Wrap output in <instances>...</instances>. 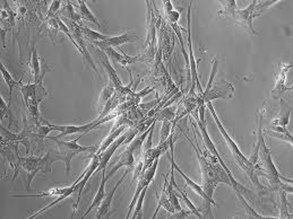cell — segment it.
<instances>
[{"label": "cell", "mask_w": 293, "mask_h": 219, "mask_svg": "<svg viewBox=\"0 0 293 219\" xmlns=\"http://www.w3.org/2000/svg\"><path fill=\"white\" fill-rule=\"evenodd\" d=\"M0 71H2V75H3V78L5 80V83L7 84L8 88H9V103H8V105H11L13 89L14 88H21V86L23 85L22 80L21 81H16L15 79H14L13 76L9 74V71L6 69V67L3 65V62L0 63Z\"/></svg>", "instance_id": "obj_28"}, {"label": "cell", "mask_w": 293, "mask_h": 219, "mask_svg": "<svg viewBox=\"0 0 293 219\" xmlns=\"http://www.w3.org/2000/svg\"><path fill=\"white\" fill-rule=\"evenodd\" d=\"M166 18H167L168 24H172V23H178V21H179V18H180V12L176 11V9H173L172 12L166 14Z\"/></svg>", "instance_id": "obj_44"}, {"label": "cell", "mask_w": 293, "mask_h": 219, "mask_svg": "<svg viewBox=\"0 0 293 219\" xmlns=\"http://www.w3.org/2000/svg\"><path fill=\"white\" fill-rule=\"evenodd\" d=\"M164 182H166V183H164V186H166V189H167L169 201H170V203L172 204V207L176 209V212L182 211V208L180 206L179 199H178V195L176 193V189H175V186H173L172 177L170 179V181H168V175H166V176H164ZM173 215H175V213H173Z\"/></svg>", "instance_id": "obj_26"}, {"label": "cell", "mask_w": 293, "mask_h": 219, "mask_svg": "<svg viewBox=\"0 0 293 219\" xmlns=\"http://www.w3.org/2000/svg\"><path fill=\"white\" fill-rule=\"evenodd\" d=\"M91 158H92V161H91L90 165H89L88 168H86V170L84 171V177L81 180V182H79V184H80L79 197H77L76 202H75L74 206H72V208H74V213H75V211H76L77 207H79L80 200H81L82 194H83V190H84V188H85L86 183H88V182H89L90 177L92 176L95 172H97L98 167H99V165H100V156H99V155H97L95 153L91 154ZM74 213H72V216H74Z\"/></svg>", "instance_id": "obj_17"}, {"label": "cell", "mask_w": 293, "mask_h": 219, "mask_svg": "<svg viewBox=\"0 0 293 219\" xmlns=\"http://www.w3.org/2000/svg\"><path fill=\"white\" fill-rule=\"evenodd\" d=\"M139 40H140V36L138 34H136L134 31H127L121 35L109 36L108 39H105L104 41H101V42H98V43L107 45V47L118 48V47H120V45H122V44L137 42V41H139Z\"/></svg>", "instance_id": "obj_19"}, {"label": "cell", "mask_w": 293, "mask_h": 219, "mask_svg": "<svg viewBox=\"0 0 293 219\" xmlns=\"http://www.w3.org/2000/svg\"><path fill=\"white\" fill-rule=\"evenodd\" d=\"M23 141H24V135H23V132H21V134H13V132L7 130L6 128L2 127V146L12 143L23 144Z\"/></svg>", "instance_id": "obj_31"}, {"label": "cell", "mask_w": 293, "mask_h": 219, "mask_svg": "<svg viewBox=\"0 0 293 219\" xmlns=\"http://www.w3.org/2000/svg\"><path fill=\"white\" fill-rule=\"evenodd\" d=\"M9 106L11 105H7L5 101L3 99V97H0V119H3L8 116L9 118V127L12 126H15V128H18V122L15 119V117L13 116V113L11 112V110H9Z\"/></svg>", "instance_id": "obj_36"}, {"label": "cell", "mask_w": 293, "mask_h": 219, "mask_svg": "<svg viewBox=\"0 0 293 219\" xmlns=\"http://www.w3.org/2000/svg\"><path fill=\"white\" fill-rule=\"evenodd\" d=\"M121 167H126L128 170H135V148L132 147V145L129 143L128 147L123 150L120 155V158H119L118 163L114 165L108 174H105L107 180H109L110 177H112L116 174L118 170H120Z\"/></svg>", "instance_id": "obj_15"}, {"label": "cell", "mask_w": 293, "mask_h": 219, "mask_svg": "<svg viewBox=\"0 0 293 219\" xmlns=\"http://www.w3.org/2000/svg\"><path fill=\"white\" fill-rule=\"evenodd\" d=\"M263 132H264V136L268 135L271 137H275V138H278L283 141H286V143H289L290 145H292V143H293V138H292L291 134L285 135V134H282V132L273 131V130H269V129H265V130H263Z\"/></svg>", "instance_id": "obj_41"}, {"label": "cell", "mask_w": 293, "mask_h": 219, "mask_svg": "<svg viewBox=\"0 0 293 219\" xmlns=\"http://www.w3.org/2000/svg\"><path fill=\"white\" fill-rule=\"evenodd\" d=\"M57 161H61L60 156H59V152L56 150H49V152L44 155L43 157H41L40 164H39V170L41 173H50L51 172L52 164Z\"/></svg>", "instance_id": "obj_22"}, {"label": "cell", "mask_w": 293, "mask_h": 219, "mask_svg": "<svg viewBox=\"0 0 293 219\" xmlns=\"http://www.w3.org/2000/svg\"><path fill=\"white\" fill-rule=\"evenodd\" d=\"M177 116V107L172 106H166L160 110V111L155 114V121H173L176 119Z\"/></svg>", "instance_id": "obj_32"}, {"label": "cell", "mask_w": 293, "mask_h": 219, "mask_svg": "<svg viewBox=\"0 0 293 219\" xmlns=\"http://www.w3.org/2000/svg\"><path fill=\"white\" fill-rule=\"evenodd\" d=\"M280 192V200H281V212L280 218H291L292 215L287 210V201H286V195L287 193H292L293 189L290 184H281L280 188L277 189Z\"/></svg>", "instance_id": "obj_24"}, {"label": "cell", "mask_w": 293, "mask_h": 219, "mask_svg": "<svg viewBox=\"0 0 293 219\" xmlns=\"http://www.w3.org/2000/svg\"><path fill=\"white\" fill-rule=\"evenodd\" d=\"M219 4L222 5V9L217 13L218 16L222 17H232L233 13H235L238 7H237V3L235 0H230V2H219Z\"/></svg>", "instance_id": "obj_37"}, {"label": "cell", "mask_w": 293, "mask_h": 219, "mask_svg": "<svg viewBox=\"0 0 293 219\" xmlns=\"http://www.w3.org/2000/svg\"><path fill=\"white\" fill-rule=\"evenodd\" d=\"M80 180L77 179L75 184H72L71 186H68V188H53L51 190L45 191V192L39 193V194H12V197L14 198H42V197H52V198H57L59 195H62L65 193H70L72 194L75 191H79L80 189V184H79Z\"/></svg>", "instance_id": "obj_18"}, {"label": "cell", "mask_w": 293, "mask_h": 219, "mask_svg": "<svg viewBox=\"0 0 293 219\" xmlns=\"http://www.w3.org/2000/svg\"><path fill=\"white\" fill-rule=\"evenodd\" d=\"M169 139H170V155H169V158H170V162H171V166L173 167V170H176L179 174L184 177V180L186 181V183L187 185L189 186V188L194 191L195 193H197L199 195V197L203 198L205 200V202H206V209H207V211L209 213V216L212 217V213L209 212V209H210V204H214V206H217L216 202L214 201L213 199H210L207 194L205 193V191L203 189V186H200L199 184H197L196 182H194L193 180L190 179V177L187 176L184 171H181L180 170V167L177 165V163L175 162V129H172V132H171V135L170 137H169Z\"/></svg>", "instance_id": "obj_6"}, {"label": "cell", "mask_w": 293, "mask_h": 219, "mask_svg": "<svg viewBox=\"0 0 293 219\" xmlns=\"http://www.w3.org/2000/svg\"><path fill=\"white\" fill-rule=\"evenodd\" d=\"M277 2H278V0H276V2H273V0H268V2H256L255 9H254L255 18L262 15L264 11H266V9H268L269 7L273 6V5L275 3H277Z\"/></svg>", "instance_id": "obj_40"}, {"label": "cell", "mask_w": 293, "mask_h": 219, "mask_svg": "<svg viewBox=\"0 0 293 219\" xmlns=\"http://www.w3.org/2000/svg\"><path fill=\"white\" fill-rule=\"evenodd\" d=\"M105 168H103L102 170V180H101V184H100V188L98 190V192L97 194H95V197L93 199V201L92 203H91V206L89 207L88 210H86V212H84V215L82 216V218H84L89 215V213L93 210L94 208H99L100 207V204L102 203L103 201V199L105 197V184H107V177H105Z\"/></svg>", "instance_id": "obj_23"}, {"label": "cell", "mask_w": 293, "mask_h": 219, "mask_svg": "<svg viewBox=\"0 0 293 219\" xmlns=\"http://www.w3.org/2000/svg\"><path fill=\"white\" fill-rule=\"evenodd\" d=\"M163 8H164V13H170L172 12L173 9H175V7H173V5L171 2H166V3H163Z\"/></svg>", "instance_id": "obj_45"}, {"label": "cell", "mask_w": 293, "mask_h": 219, "mask_svg": "<svg viewBox=\"0 0 293 219\" xmlns=\"http://www.w3.org/2000/svg\"><path fill=\"white\" fill-rule=\"evenodd\" d=\"M127 173H128V168H127V171L123 173V175L121 176V179L119 180L116 185L113 186V189L110 191V192L108 194H105V197L103 199V201L102 203L100 204V207H99V210H98V213H97V216H95V218H103L108 215V212L110 211V209H111V203H112V200H113V197H114V193H116V191L118 190L119 188V185L121 184V182L123 181V179H125L126 175H127Z\"/></svg>", "instance_id": "obj_20"}, {"label": "cell", "mask_w": 293, "mask_h": 219, "mask_svg": "<svg viewBox=\"0 0 293 219\" xmlns=\"http://www.w3.org/2000/svg\"><path fill=\"white\" fill-rule=\"evenodd\" d=\"M49 139H51L52 141L57 144L59 148V156H60L61 161L66 164V174L69 175L70 173V162L74 156H76L77 154L84 153V152H90V153H97L98 149L100 148L99 145L95 146H89V147H84V146H81L77 144V141L80 140L81 137H77L76 139L71 141H63L61 139H58L57 137H48Z\"/></svg>", "instance_id": "obj_4"}, {"label": "cell", "mask_w": 293, "mask_h": 219, "mask_svg": "<svg viewBox=\"0 0 293 219\" xmlns=\"http://www.w3.org/2000/svg\"><path fill=\"white\" fill-rule=\"evenodd\" d=\"M81 30H82V33H83V35H84V38L86 40H89L91 43H92V42H101V41H104L105 39L109 38L108 35L101 34L97 31H93V30L89 29V27L81 26Z\"/></svg>", "instance_id": "obj_33"}, {"label": "cell", "mask_w": 293, "mask_h": 219, "mask_svg": "<svg viewBox=\"0 0 293 219\" xmlns=\"http://www.w3.org/2000/svg\"><path fill=\"white\" fill-rule=\"evenodd\" d=\"M92 44H94L95 47L99 48L100 50H102V51L107 54L109 58H111V60L114 63H119V65H121L122 67H128V66H131L134 65L136 62H141V56H127L126 53H123L122 51H116L112 47H107V45H103V44H100L98 42H93Z\"/></svg>", "instance_id": "obj_12"}, {"label": "cell", "mask_w": 293, "mask_h": 219, "mask_svg": "<svg viewBox=\"0 0 293 219\" xmlns=\"http://www.w3.org/2000/svg\"><path fill=\"white\" fill-rule=\"evenodd\" d=\"M236 194H237V198L239 199L240 204L242 207H244V209L246 210L247 217H250V218H264V216H262L260 213H258L253 207L250 206L248 202H247L245 195H242L240 192H236Z\"/></svg>", "instance_id": "obj_35"}, {"label": "cell", "mask_w": 293, "mask_h": 219, "mask_svg": "<svg viewBox=\"0 0 293 219\" xmlns=\"http://www.w3.org/2000/svg\"><path fill=\"white\" fill-rule=\"evenodd\" d=\"M60 6H61V2H59V0H54V2H52V4L50 5L48 14H47V16H45L44 20H49V18L56 17L58 11H60Z\"/></svg>", "instance_id": "obj_43"}, {"label": "cell", "mask_w": 293, "mask_h": 219, "mask_svg": "<svg viewBox=\"0 0 293 219\" xmlns=\"http://www.w3.org/2000/svg\"><path fill=\"white\" fill-rule=\"evenodd\" d=\"M169 147H170V139L168 138V140L164 141L163 144H159L157 148H151L149 150H144L143 156H141L140 161L138 162V165H137L134 170L132 182L138 179L141 173H144L146 170H148V168L152 165L155 159H159L164 153H167Z\"/></svg>", "instance_id": "obj_7"}, {"label": "cell", "mask_w": 293, "mask_h": 219, "mask_svg": "<svg viewBox=\"0 0 293 219\" xmlns=\"http://www.w3.org/2000/svg\"><path fill=\"white\" fill-rule=\"evenodd\" d=\"M149 186H145V188L141 190V192L138 197V200H137L136 202V206H135V212L134 215H132V218H143V201H144V198H145V194H146V191H148Z\"/></svg>", "instance_id": "obj_38"}, {"label": "cell", "mask_w": 293, "mask_h": 219, "mask_svg": "<svg viewBox=\"0 0 293 219\" xmlns=\"http://www.w3.org/2000/svg\"><path fill=\"white\" fill-rule=\"evenodd\" d=\"M65 24L67 25L68 29H69L70 31V33L72 35V38H74L75 40V42L77 43V47H79V51L83 54L84 58H85V61H88L89 62V65L93 68V70L97 72V74H99V70H98V68L97 66L94 65V62L92 60V58H91L90 56V52H89V50L88 48H86V45H85V41H84V35L83 33H82V30H81V26H79L77 24H75V23H72L70 21H67L65 20ZM100 75V74H99Z\"/></svg>", "instance_id": "obj_13"}, {"label": "cell", "mask_w": 293, "mask_h": 219, "mask_svg": "<svg viewBox=\"0 0 293 219\" xmlns=\"http://www.w3.org/2000/svg\"><path fill=\"white\" fill-rule=\"evenodd\" d=\"M172 126H173V121H162V127H161V135H160V143L159 144H163L164 141H167L169 137H170L171 132H172Z\"/></svg>", "instance_id": "obj_39"}, {"label": "cell", "mask_w": 293, "mask_h": 219, "mask_svg": "<svg viewBox=\"0 0 293 219\" xmlns=\"http://www.w3.org/2000/svg\"><path fill=\"white\" fill-rule=\"evenodd\" d=\"M158 163H159V159H155L152 165H151L148 170H146L144 173H141V174L139 175L138 184H137L135 194H134V197H132V200L129 204V209H128V213L126 216L127 218H129V215L131 213L132 209L135 208L136 202H137V200H138L141 190H143L145 186H149L151 182H152V180L154 179V175H155V173H157V168H158Z\"/></svg>", "instance_id": "obj_11"}, {"label": "cell", "mask_w": 293, "mask_h": 219, "mask_svg": "<svg viewBox=\"0 0 293 219\" xmlns=\"http://www.w3.org/2000/svg\"><path fill=\"white\" fill-rule=\"evenodd\" d=\"M36 88H38V84H26V85H22L21 86V94L23 96V101H24L25 105H27V103H29L30 98L34 97L35 96V93H36Z\"/></svg>", "instance_id": "obj_34"}, {"label": "cell", "mask_w": 293, "mask_h": 219, "mask_svg": "<svg viewBox=\"0 0 293 219\" xmlns=\"http://www.w3.org/2000/svg\"><path fill=\"white\" fill-rule=\"evenodd\" d=\"M175 36L171 27L162 22L159 27V48L162 50L163 60H170L175 49Z\"/></svg>", "instance_id": "obj_10"}, {"label": "cell", "mask_w": 293, "mask_h": 219, "mask_svg": "<svg viewBox=\"0 0 293 219\" xmlns=\"http://www.w3.org/2000/svg\"><path fill=\"white\" fill-rule=\"evenodd\" d=\"M205 105L208 107L209 112H210V114H212V117L214 119L215 123H216V126L218 128L219 132H221V134H222L223 138L226 139L227 144L229 146V148L231 149V153L233 155V157H235L238 165H239L242 168V171H244L246 173V174L249 176V179L251 180V182H253V184L256 186V189H257L259 191V192H264L265 188H264V186L262 185V183H260L259 180H258V175H259V173H260V170H258V166L253 165V164H251L249 162V159L247 158L245 156V155L241 153L239 146H238L236 141L231 138L230 135H229V132L227 131L226 128L223 127L221 120H219V118L217 117L216 112H215V110L213 107L212 102H206Z\"/></svg>", "instance_id": "obj_2"}, {"label": "cell", "mask_w": 293, "mask_h": 219, "mask_svg": "<svg viewBox=\"0 0 293 219\" xmlns=\"http://www.w3.org/2000/svg\"><path fill=\"white\" fill-rule=\"evenodd\" d=\"M190 15H191V4L188 5V11H187V33H188V47H189V67H190V77L193 85H191L189 95H194V96H201L204 93V89L201 88V85L198 79V72H197V65L195 61L194 52H193V45H191V27H190Z\"/></svg>", "instance_id": "obj_9"}, {"label": "cell", "mask_w": 293, "mask_h": 219, "mask_svg": "<svg viewBox=\"0 0 293 219\" xmlns=\"http://www.w3.org/2000/svg\"><path fill=\"white\" fill-rule=\"evenodd\" d=\"M35 43H36V40H33V43H32L31 67H32V70H33V75H34V83L39 84V80H40V77H41V66H40L39 54L35 49Z\"/></svg>", "instance_id": "obj_29"}, {"label": "cell", "mask_w": 293, "mask_h": 219, "mask_svg": "<svg viewBox=\"0 0 293 219\" xmlns=\"http://www.w3.org/2000/svg\"><path fill=\"white\" fill-rule=\"evenodd\" d=\"M79 14L82 17V20H85L90 23H93L94 25H97L98 27H101V24L99 20L97 18V16L94 15V14L90 11V8L88 7V5H86L85 2L83 0H79Z\"/></svg>", "instance_id": "obj_30"}, {"label": "cell", "mask_w": 293, "mask_h": 219, "mask_svg": "<svg viewBox=\"0 0 293 219\" xmlns=\"http://www.w3.org/2000/svg\"><path fill=\"white\" fill-rule=\"evenodd\" d=\"M149 13V20H148V39H146L145 47L146 50L141 56V62L151 63L154 61L155 53H157V49H155V43H157V15L153 11V3L148 2L146 3Z\"/></svg>", "instance_id": "obj_5"}, {"label": "cell", "mask_w": 293, "mask_h": 219, "mask_svg": "<svg viewBox=\"0 0 293 219\" xmlns=\"http://www.w3.org/2000/svg\"><path fill=\"white\" fill-rule=\"evenodd\" d=\"M255 5H256V2H253L248 7L245 9H241V11L240 9H237V11L233 13L231 18L237 21L242 26H245L246 29H248V31L251 34L257 35V32H256V30L254 29V24H253V22L255 20V16H254Z\"/></svg>", "instance_id": "obj_16"}, {"label": "cell", "mask_w": 293, "mask_h": 219, "mask_svg": "<svg viewBox=\"0 0 293 219\" xmlns=\"http://www.w3.org/2000/svg\"><path fill=\"white\" fill-rule=\"evenodd\" d=\"M293 65L292 63H280V70H278V74L276 77L275 86L272 89V98L273 99H281L283 97V94L287 90H292V87L286 86V75L289 70L292 69Z\"/></svg>", "instance_id": "obj_14"}, {"label": "cell", "mask_w": 293, "mask_h": 219, "mask_svg": "<svg viewBox=\"0 0 293 219\" xmlns=\"http://www.w3.org/2000/svg\"><path fill=\"white\" fill-rule=\"evenodd\" d=\"M233 92H235V88H233L232 84L228 83L226 80L218 81L217 84L212 85L208 90H206L201 96H197V102H198V106L205 105L206 102H212L214 99L217 98H223V99H230L233 97Z\"/></svg>", "instance_id": "obj_8"}, {"label": "cell", "mask_w": 293, "mask_h": 219, "mask_svg": "<svg viewBox=\"0 0 293 219\" xmlns=\"http://www.w3.org/2000/svg\"><path fill=\"white\" fill-rule=\"evenodd\" d=\"M60 13L63 16V20L70 21L79 26H83L81 23L82 21L81 15L75 11V7L72 6V4L70 2H67L66 4H63V8L60 9Z\"/></svg>", "instance_id": "obj_27"}, {"label": "cell", "mask_w": 293, "mask_h": 219, "mask_svg": "<svg viewBox=\"0 0 293 219\" xmlns=\"http://www.w3.org/2000/svg\"><path fill=\"white\" fill-rule=\"evenodd\" d=\"M280 103H281L280 114L274 119L269 127H285L286 128V126L289 125L292 107L283 98L280 99Z\"/></svg>", "instance_id": "obj_21"}, {"label": "cell", "mask_w": 293, "mask_h": 219, "mask_svg": "<svg viewBox=\"0 0 293 219\" xmlns=\"http://www.w3.org/2000/svg\"><path fill=\"white\" fill-rule=\"evenodd\" d=\"M162 98L163 97H159L158 95H157V98L153 99V101H151V102H148V103H139L138 105H137V107L140 108V110H143V111H151V110H153L154 107H157L160 102L162 101Z\"/></svg>", "instance_id": "obj_42"}, {"label": "cell", "mask_w": 293, "mask_h": 219, "mask_svg": "<svg viewBox=\"0 0 293 219\" xmlns=\"http://www.w3.org/2000/svg\"><path fill=\"white\" fill-rule=\"evenodd\" d=\"M195 119H196V121H197V125H198L199 127V129H200V134H201V137H203V140H204V145L206 146V148H207L208 152L214 155L215 157L217 158V161L218 163L221 164V166L226 170V172L228 173V175L229 177H230V181H231V188L236 191V192H240L242 195H247V197H249V198H254V194L251 193V191L248 190V189H246L244 185L240 184L239 182H238L235 177H233V175L231 174V171H230V168H229L227 165H226V163L223 162V159L221 158V156H219V154L217 152V149L215 148V146L213 144V141L210 140V137L208 135V132H207V129H206V122L205 121H200L199 120V117H198V111L196 112L195 114Z\"/></svg>", "instance_id": "obj_3"}, {"label": "cell", "mask_w": 293, "mask_h": 219, "mask_svg": "<svg viewBox=\"0 0 293 219\" xmlns=\"http://www.w3.org/2000/svg\"><path fill=\"white\" fill-rule=\"evenodd\" d=\"M195 136V141L196 144L193 145L191 140L186 136V138L188 139L190 145L193 146L196 150L197 158H198L200 170H201V175H203V189L205 191V193L208 195L210 199H213V193L214 190L216 189V186L218 183H224L227 185L231 186V181L230 177H229L228 173L226 170L221 166V164L218 163L217 158L212 154L207 155H201L200 149L198 147V143H197V137L194 131Z\"/></svg>", "instance_id": "obj_1"}, {"label": "cell", "mask_w": 293, "mask_h": 219, "mask_svg": "<svg viewBox=\"0 0 293 219\" xmlns=\"http://www.w3.org/2000/svg\"><path fill=\"white\" fill-rule=\"evenodd\" d=\"M170 176L172 177L173 186H175V189H176V192H178V193L180 194L181 199L184 200V202L186 203V206L188 207L189 211H191V213H193V215L197 216V217H198V218H203V217H204L203 213H201V212L198 210V209L196 208L195 204L190 201L189 198L187 197V193L185 192V191H182V190L179 188V186H178V184L176 183V180H175V174H173V167H172V166H171V170H170Z\"/></svg>", "instance_id": "obj_25"}]
</instances>
